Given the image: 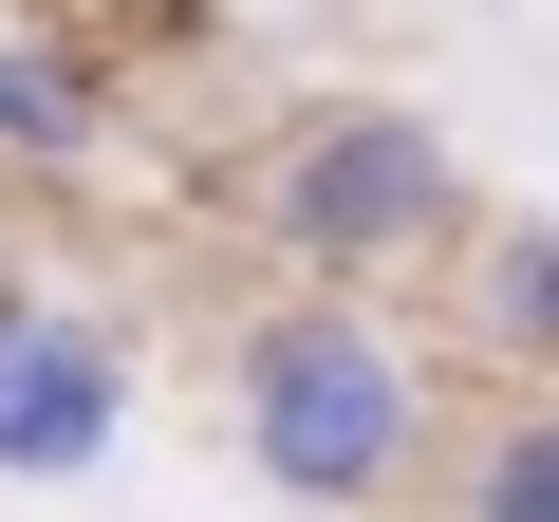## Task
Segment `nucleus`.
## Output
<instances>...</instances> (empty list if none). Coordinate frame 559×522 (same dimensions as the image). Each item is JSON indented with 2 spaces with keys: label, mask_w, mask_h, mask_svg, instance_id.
<instances>
[{
  "label": "nucleus",
  "mask_w": 559,
  "mask_h": 522,
  "mask_svg": "<svg viewBox=\"0 0 559 522\" xmlns=\"http://www.w3.org/2000/svg\"><path fill=\"white\" fill-rule=\"evenodd\" d=\"M224 448L261 503L299 522H392L429 466H448V373L392 299H318L280 281L242 336H224Z\"/></svg>",
  "instance_id": "nucleus-1"
},
{
  "label": "nucleus",
  "mask_w": 559,
  "mask_h": 522,
  "mask_svg": "<svg viewBox=\"0 0 559 522\" xmlns=\"http://www.w3.org/2000/svg\"><path fill=\"white\" fill-rule=\"evenodd\" d=\"M242 224H261L280 281H318V299H392V281H429V261H466L485 187H466L448 112H411V94H318V112L261 131Z\"/></svg>",
  "instance_id": "nucleus-2"
},
{
  "label": "nucleus",
  "mask_w": 559,
  "mask_h": 522,
  "mask_svg": "<svg viewBox=\"0 0 559 522\" xmlns=\"http://www.w3.org/2000/svg\"><path fill=\"white\" fill-rule=\"evenodd\" d=\"M150 411V355L75 281H0V485H94Z\"/></svg>",
  "instance_id": "nucleus-3"
},
{
  "label": "nucleus",
  "mask_w": 559,
  "mask_h": 522,
  "mask_svg": "<svg viewBox=\"0 0 559 522\" xmlns=\"http://www.w3.org/2000/svg\"><path fill=\"white\" fill-rule=\"evenodd\" d=\"M131 150V75L75 20H0V187H94Z\"/></svg>",
  "instance_id": "nucleus-4"
},
{
  "label": "nucleus",
  "mask_w": 559,
  "mask_h": 522,
  "mask_svg": "<svg viewBox=\"0 0 559 522\" xmlns=\"http://www.w3.org/2000/svg\"><path fill=\"white\" fill-rule=\"evenodd\" d=\"M448 299H466V355L503 392H559V205H485L466 261H448Z\"/></svg>",
  "instance_id": "nucleus-5"
},
{
  "label": "nucleus",
  "mask_w": 559,
  "mask_h": 522,
  "mask_svg": "<svg viewBox=\"0 0 559 522\" xmlns=\"http://www.w3.org/2000/svg\"><path fill=\"white\" fill-rule=\"evenodd\" d=\"M448 522H559V392H503L448 448Z\"/></svg>",
  "instance_id": "nucleus-6"
},
{
  "label": "nucleus",
  "mask_w": 559,
  "mask_h": 522,
  "mask_svg": "<svg viewBox=\"0 0 559 522\" xmlns=\"http://www.w3.org/2000/svg\"><path fill=\"white\" fill-rule=\"evenodd\" d=\"M0 281H20V187H0Z\"/></svg>",
  "instance_id": "nucleus-7"
}]
</instances>
